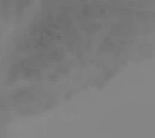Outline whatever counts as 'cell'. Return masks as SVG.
<instances>
[{
	"label": "cell",
	"instance_id": "obj_1",
	"mask_svg": "<svg viewBox=\"0 0 155 138\" xmlns=\"http://www.w3.org/2000/svg\"><path fill=\"white\" fill-rule=\"evenodd\" d=\"M28 0H3V6L2 9L5 12L4 17L11 21H17L21 18V15L26 9V4Z\"/></svg>",
	"mask_w": 155,
	"mask_h": 138
}]
</instances>
